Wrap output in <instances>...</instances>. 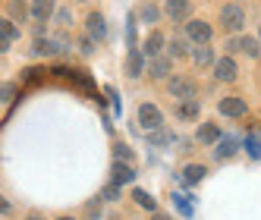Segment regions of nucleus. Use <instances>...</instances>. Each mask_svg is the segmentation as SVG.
<instances>
[{
    "label": "nucleus",
    "instance_id": "obj_1",
    "mask_svg": "<svg viewBox=\"0 0 261 220\" xmlns=\"http://www.w3.org/2000/svg\"><path fill=\"white\" fill-rule=\"evenodd\" d=\"M170 98H176L179 104L182 101H198V85H195V79H189V76H176V79H170Z\"/></svg>",
    "mask_w": 261,
    "mask_h": 220
},
{
    "label": "nucleus",
    "instance_id": "obj_2",
    "mask_svg": "<svg viewBox=\"0 0 261 220\" xmlns=\"http://www.w3.org/2000/svg\"><path fill=\"white\" fill-rule=\"evenodd\" d=\"M139 126L151 135V132H158V129H164V117H161V110L154 107V104H142L139 107Z\"/></svg>",
    "mask_w": 261,
    "mask_h": 220
},
{
    "label": "nucleus",
    "instance_id": "obj_3",
    "mask_svg": "<svg viewBox=\"0 0 261 220\" xmlns=\"http://www.w3.org/2000/svg\"><path fill=\"white\" fill-rule=\"evenodd\" d=\"M220 22H223L227 32H239L246 25V13H242V7H236V4H227V7H220Z\"/></svg>",
    "mask_w": 261,
    "mask_h": 220
},
{
    "label": "nucleus",
    "instance_id": "obj_4",
    "mask_svg": "<svg viewBox=\"0 0 261 220\" xmlns=\"http://www.w3.org/2000/svg\"><path fill=\"white\" fill-rule=\"evenodd\" d=\"M186 35H189V41H195L198 47H204L211 41V25L208 22H201V19H192V22H186Z\"/></svg>",
    "mask_w": 261,
    "mask_h": 220
},
{
    "label": "nucleus",
    "instance_id": "obj_5",
    "mask_svg": "<svg viewBox=\"0 0 261 220\" xmlns=\"http://www.w3.org/2000/svg\"><path fill=\"white\" fill-rule=\"evenodd\" d=\"M164 13L170 16L173 22H192V4H186V0H170V4L164 7Z\"/></svg>",
    "mask_w": 261,
    "mask_h": 220
},
{
    "label": "nucleus",
    "instance_id": "obj_6",
    "mask_svg": "<svg viewBox=\"0 0 261 220\" xmlns=\"http://www.w3.org/2000/svg\"><path fill=\"white\" fill-rule=\"evenodd\" d=\"M85 29H88V38L91 41H104L107 38V22H104V16L101 13H88V19H85Z\"/></svg>",
    "mask_w": 261,
    "mask_h": 220
},
{
    "label": "nucleus",
    "instance_id": "obj_7",
    "mask_svg": "<svg viewBox=\"0 0 261 220\" xmlns=\"http://www.w3.org/2000/svg\"><path fill=\"white\" fill-rule=\"evenodd\" d=\"M217 110H220V114L223 117H233V120H239V117H246V101H242V98H223L220 104H217Z\"/></svg>",
    "mask_w": 261,
    "mask_h": 220
},
{
    "label": "nucleus",
    "instance_id": "obj_8",
    "mask_svg": "<svg viewBox=\"0 0 261 220\" xmlns=\"http://www.w3.org/2000/svg\"><path fill=\"white\" fill-rule=\"evenodd\" d=\"M236 72H239V69H236V60H233V57H220V60L214 63V76H217L220 82H233Z\"/></svg>",
    "mask_w": 261,
    "mask_h": 220
},
{
    "label": "nucleus",
    "instance_id": "obj_9",
    "mask_svg": "<svg viewBox=\"0 0 261 220\" xmlns=\"http://www.w3.org/2000/svg\"><path fill=\"white\" fill-rule=\"evenodd\" d=\"M164 44H167V38H164V35H161V32H151V35L145 38V47H142V53H145V57H151V60H158V57H161V50H164Z\"/></svg>",
    "mask_w": 261,
    "mask_h": 220
},
{
    "label": "nucleus",
    "instance_id": "obj_10",
    "mask_svg": "<svg viewBox=\"0 0 261 220\" xmlns=\"http://www.w3.org/2000/svg\"><path fill=\"white\" fill-rule=\"evenodd\" d=\"M230 47H233V50H239V53H249V57H258V53H261V47H258V41L252 38V35L233 38V41H230Z\"/></svg>",
    "mask_w": 261,
    "mask_h": 220
},
{
    "label": "nucleus",
    "instance_id": "obj_11",
    "mask_svg": "<svg viewBox=\"0 0 261 220\" xmlns=\"http://www.w3.org/2000/svg\"><path fill=\"white\" fill-rule=\"evenodd\" d=\"M198 142L201 145H220V126L217 123H201L198 126Z\"/></svg>",
    "mask_w": 261,
    "mask_h": 220
},
{
    "label": "nucleus",
    "instance_id": "obj_12",
    "mask_svg": "<svg viewBox=\"0 0 261 220\" xmlns=\"http://www.w3.org/2000/svg\"><path fill=\"white\" fill-rule=\"evenodd\" d=\"M16 38H19V32H16L13 19H4V22H0V50H10Z\"/></svg>",
    "mask_w": 261,
    "mask_h": 220
},
{
    "label": "nucleus",
    "instance_id": "obj_13",
    "mask_svg": "<svg viewBox=\"0 0 261 220\" xmlns=\"http://www.w3.org/2000/svg\"><path fill=\"white\" fill-rule=\"evenodd\" d=\"M126 72L133 79H139L142 72H145V53L142 50H129V57H126Z\"/></svg>",
    "mask_w": 261,
    "mask_h": 220
},
{
    "label": "nucleus",
    "instance_id": "obj_14",
    "mask_svg": "<svg viewBox=\"0 0 261 220\" xmlns=\"http://www.w3.org/2000/svg\"><path fill=\"white\" fill-rule=\"evenodd\" d=\"M170 57H158V60H151V63H148V76H151V79H167V76H170Z\"/></svg>",
    "mask_w": 261,
    "mask_h": 220
},
{
    "label": "nucleus",
    "instance_id": "obj_15",
    "mask_svg": "<svg viewBox=\"0 0 261 220\" xmlns=\"http://www.w3.org/2000/svg\"><path fill=\"white\" fill-rule=\"evenodd\" d=\"M198 101H182V104H176V117L179 120H198Z\"/></svg>",
    "mask_w": 261,
    "mask_h": 220
},
{
    "label": "nucleus",
    "instance_id": "obj_16",
    "mask_svg": "<svg viewBox=\"0 0 261 220\" xmlns=\"http://www.w3.org/2000/svg\"><path fill=\"white\" fill-rule=\"evenodd\" d=\"M136 179V173H133V167H129V163H114V182L117 186H123V182H133Z\"/></svg>",
    "mask_w": 261,
    "mask_h": 220
},
{
    "label": "nucleus",
    "instance_id": "obj_17",
    "mask_svg": "<svg viewBox=\"0 0 261 220\" xmlns=\"http://www.w3.org/2000/svg\"><path fill=\"white\" fill-rule=\"evenodd\" d=\"M192 60H195V66H198V69H201V66H214V63H217L211 47H198V50H192Z\"/></svg>",
    "mask_w": 261,
    "mask_h": 220
},
{
    "label": "nucleus",
    "instance_id": "obj_18",
    "mask_svg": "<svg viewBox=\"0 0 261 220\" xmlns=\"http://www.w3.org/2000/svg\"><path fill=\"white\" fill-rule=\"evenodd\" d=\"M32 16L38 22H47L50 16H54V4H44V0H38V4H32Z\"/></svg>",
    "mask_w": 261,
    "mask_h": 220
},
{
    "label": "nucleus",
    "instance_id": "obj_19",
    "mask_svg": "<svg viewBox=\"0 0 261 220\" xmlns=\"http://www.w3.org/2000/svg\"><path fill=\"white\" fill-rule=\"evenodd\" d=\"M204 173H208V170H204V167H201V163H189V167H186V170H182V176H186V182H192V186H195V182H201V179H204Z\"/></svg>",
    "mask_w": 261,
    "mask_h": 220
},
{
    "label": "nucleus",
    "instance_id": "obj_20",
    "mask_svg": "<svg viewBox=\"0 0 261 220\" xmlns=\"http://www.w3.org/2000/svg\"><path fill=\"white\" fill-rule=\"evenodd\" d=\"M133 198L139 201V208H148V211H154V214H158V201L148 195L145 189H136V192H133Z\"/></svg>",
    "mask_w": 261,
    "mask_h": 220
},
{
    "label": "nucleus",
    "instance_id": "obj_21",
    "mask_svg": "<svg viewBox=\"0 0 261 220\" xmlns=\"http://www.w3.org/2000/svg\"><path fill=\"white\" fill-rule=\"evenodd\" d=\"M139 16H142L145 22H154L158 16H161V7H158V4H142V7H139Z\"/></svg>",
    "mask_w": 261,
    "mask_h": 220
},
{
    "label": "nucleus",
    "instance_id": "obj_22",
    "mask_svg": "<svg viewBox=\"0 0 261 220\" xmlns=\"http://www.w3.org/2000/svg\"><path fill=\"white\" fill-rule=\"evenodd\" d=\"M233 154H236V139H230V135H227V139H220V148H217V157L223 160V157H233Z\"/></svg>",
    "mask_w": 261,
    "mask_h": 220
},
{
    "label": "nucleus",
    "instance_id": "obj_23",
    "mask_svg": "<svg viewBox=\"0 0 261 220\" xmlns=\"http://www.w3.org/2000/svg\"><path fill=\"white\" fill-rule=\"evenodd\" d=\"M148 142H151V145H170V142H173V135L167 132V129H158V132L148 135Z\"/></svg>",
    "mask_w": 261,
    "mask_h": 220
},
{
    "label": "nucleus",
    "instance_id": "obj_24",
    "mask_svg": "<svg viewBox=\"0 0 261 220\" xmlns=\"http://www.w3.org/2000/svg\"><path fill=\"white\" fill-rule=\"evenodd\" d=\"M10 13L16 19H25V16H32V4H10Z\"/></svg>",
    "mask_w": 261,
    "mask_h": 220
},
{
    "label": "nucleus",
    "instance_id": "obj_25",
    "mask_svg": "<svg viewBox=\"0 0 261 220\" xmlns=\"http://www.w3.org/2000/svg\"><path fill=\"white\" fill-rule=\"evenodd\" d=\"M186 53H189L186 41H182V38H173V41H170V57H186Z\"/></svg>",
    "mask_w": 261,
    "mask_h": 220
},
{
    "label": "nucleus",
    "instance_id": "obj_26",
    "mask_svg": "<svg viewBox=\"0 0 261 220\" xmlns=\"http://www.w3.org/2000/svg\"><path fill=\"white\" fill-rule=\"evenodd\" d=\"M114 154H117V160H120V163H123V160H126V163H133V151H129L126 145H117Z\"/></svg>",
    "mask_w": 261,
    "mask_h": 220
},
{
    "label": "nucleus",
    "instance_id": "obj_27",
    "mask_svg": "<svg viewBox=\"0 0 261 220\" xmlns=\"http://www.w3.org/2000/svg\"><path fill=\"white\" fill-rule=\"evenodd\" d=\"M117 195H120V186H117V182H107L104 192H101V198H107V201H114Z\"/></svg>",
    "mask_w": 261,
    "mask_h": 220
},
{
    "label": "nucleus",
    "instance_id": "obj_28",
    "mask_svg": "<svg viewBox=\"0 0 261 220\" xmlns=\"http://www.w3.org/2000/svg\"><path fill=\"white\" fill-rule=\"evenodd\" d=\"M35 53H54V44L44 41V38H38V41H35Z\"/></svg>",
    "mask_w": 261,
    "mask_h": 220
},
{
    "label": "nucleus",
    "instance_id": "obj_29",
    "mask_svg": "<svg viewBox=\"0 0 261 220\" xmlns=\"http://www.w3.org/2000/svg\"><path fill=\"white\" fill-rule=\"evenodd\" d=\"M79 50H82V53H95V41H91V38H82V41H79Z\"/></svg>",
    "mask_w": 261,
    "mask_h": 220
},
{
    "label": "nucleus",
    "instance_id": "obj_30",
    "mask_svg": "<svg viewBox=\"0 0 261 220\" xmlns=\"http://www.w3.org/2000/svg\"><path fill=\"white\" fill-rule=\"evenodd\" d=\"M151 220H170V217H167V214H161V211H158V214H154Z\"/></svg>",
    "mask_w": 261,
    "mask_h": 220
},
{
    "label": "nucleus",
    "instance_id": "obj_31",
    "mask_svg": "<svg viewBox=\"0 0 261 220\" xmlns=\"http://www.w3.org/2000/svg\"><path fill=\"white\" fill-rule=\"evenodd\" d=\"M25 220H44V217H38V214H29V217H25Z\"/></svg>",
    "mask_w": 261,
    "mask_h": 220
},
{
    "label": "nucleus",
    "instance_id": "obj_32",
    "mask_svg": "<svg viewBox=\"0 0 261 220\" xmlns=\"http://www.w3.org/2000/svg\"><path fill=\"white\" fill-rule=\"evenodd\" d=\"M60 220H72V217H60Z\"/></svg>",
    "mask_w": 261,
    "mask_h": 220
}]
</instances>
